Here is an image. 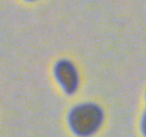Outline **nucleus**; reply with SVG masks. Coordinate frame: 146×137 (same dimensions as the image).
Wrapping results in <instances>:
<instances>
[{"label":"nucleus","mask_w":146,"mask_h":137,"mask_svg":"<svg viewBox=\"0 0 146 137\" xmlns=\"http://www.w3.org/2000/svg\"><path fill=\"white\" fill-rule=\"evenodd\" d=\"M103 121V112L94 103H83L73 108L68 114V123L72 132L81 137L96 132Z\"/></svg>","instance_id":"obj_1"},{"label":"nucleus","mask_w":146,"mask_h":137,"mask_svg":"<svg viewBox=\"0 0 146 137\" xmlns=\"http://www.w3.org/2000/svg\"><path fill=\"white\" fill-rule=\"evenodd\" d=\"M54 73L58 83L68 94L74 93L79 86V76L73 64L62 59L59 61L54 68Z\"/></svg>","instance_id":"obj_2"},{"label":"nucleus","mask_w":146,"mask_h":137,"mask_svg":"<svg viewBox=\"0 0 146 137\" xmlns=\"http://www.w3.org/2000/svg\"><path fill=\"white\" fill-rule=\"evenodd\" d=\"M26 1H34V0H26Z\"/></svg>","instance_id":"obj_4"},{"label":"nucleus","mask_w":146,"mask_h":137,"mask_svg":"<svg viewBox=\"0 0 146 137\" xmlns=\"http://www.w3.org/2000/svg\"><path fill=\"white\" fill-rule=\"evenodd\" d=\"M141 130H143V134L146 137V111H145V113L143 117V120H141Z\"/></svg>","instance_id":"obj_3"}]
</instances>
